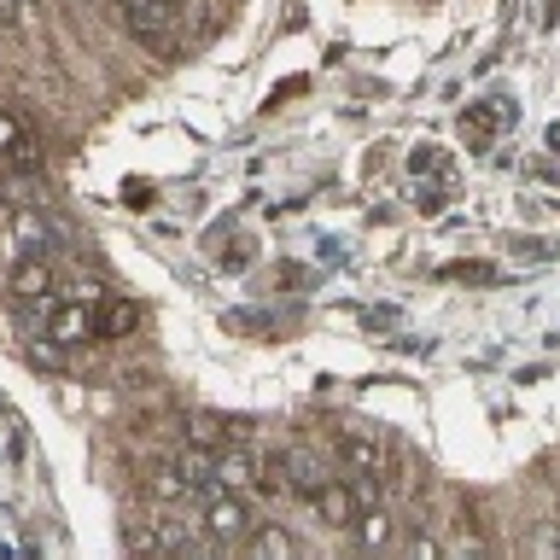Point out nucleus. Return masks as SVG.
Instances as JSON below:
<instances>
[{
  "mask_svg": "<svg viewBox=\"0 0 560 560\" xmlns=\"http://www.w3.org/2000/svg\"><path fill=\"white\" fill-rule=\"evenodd\" d=\"M117 12H122V30H129L135 42H147V47L164 52V59H175L170 30H175V18H182L175 0H117Z\"/></svg>",
  "mask_w": 560,
  "mask_h": 560,
  "instance_id": "nucleus-1",
  "label": "nucleus"
},
{
  "mask_svg": "<svg viewBox=\"0 0 560 560\" xmlns=\"http://www.w3.org/2000/svg\"><path fill=\"white\" fill-rule=\"evenodd\" d=\"M7 292H12V304H24V310H52L59 304V275H52V262L47 257H35V252H24L7 269Z\"/></svg>",
  "mask_w": 560,
  "mask_h": 560,
  "instance_id": "nucleus-2",
  "label": "nucleus"
},
{
  "mask_svg": "<svg viewBox=\"0 0 560 560\" xmlns=\"http://www.w3.org/2000/svg\"><path fill=\"white\" fill-rule=\"evenodd\" d=\"M252 532H257L252 508H245L234 490H210V497H205V537L222 549V542H245Z\"/></svg>",
  "mask_w": 560,
  "mask_h": 560,
  "instance_id": "nucleus-3",
  "label": "nucleus"
},
{
  "mask_svg": "<svg viewBox=\"0 0 560 560\" xmlns=\"http://www.w3.org/2000/svg\"><path fill=\"white\" fill-rule=\"evenodd\" d=\"M7 228H12V240L24 245V252H35V257H47L52 245H59V222H52L42 205H12Z\"/></svg>",
  "mask_w": 560,
  "mask_h": 560,
  "instance_id": "nucleus-4",
  "label": "nucleus"
},
{
  "mask_svg": "<svg viewBox=\"0 0 560 560\" xmlns=\"http://www.w3.org/2000/svg\"><path fill=\"white\" fill-rule=\"evenodd\" d=\"M47 339L52 345H88V339H100V315L94 304H52L47 310Z\"/></svg>",
  "mask_w": 560,
  "mask_h": 560,
  "instance_id": "nucleus-5",
  "label": "nucleus"
},
{
  "mask_svg": "<svg viewBox=\"0 0 560 560\" xmlns=\"http://www.w3.org/2000/svg\"><path fill=\"white\" fill-rule=\"evenodd\" d=\"M0 164L7 170H42V152H35V135H30V122L18 117V112H7L0 105Z\"/></svg>",
  "mask_w": 560,
  "mask_h": 560,
  "instance_id": "nucleus-6",
  "label": "nucleus"
},
{
  "mask_svg": "<svg viewBox=\"0 0 560 560\" xmlns=\"http://www.w3.org/2000/svg\"><path fill=\"white\" fill-rule=\"evenodd\" d=\"M502 122H508V105L502 100H472L467 112H462V140H467L472 152H485L490 140L502 135Z\"/></svg>",
  "mask_w": 560,
  "mask_h": 560,
  "instance_id": "nucleus-7",
  "label": "nucleus"
},
{
  "mask_svg": "<svg viewBox=\"0 0 560 560\" xmlns=\"http://www.w3.org/2000/svg\"><path fill=\"white\" fill-rule=\"evenodd\" d=\"M275 462H280V472H287V490L315 497V490L327 485V462H322V455H310V450H280Z\"/></svg>",
  "mask_w": 560,
  "mask_h": 560,
  "instance_id": "nucleus-8",
  "label": "nucleus"
},
{
  "mask_svg": "<svg viewBox=\"0 0 560 560\" xmlns=\"http://www.w3.org/2000/svg\"><path fill=\"white\" fill-rule=\"evenodd\" d=\"M315 514H322L327 525H332V532H350V525H357V514H362V508H357V490H350V485H322V490H315Z\"/></svg>",
  "mask_w": 560,
  "mask_h": 560,
  "instance_id": "nucleus-9",
  "label": "nucleus"
},
{
  "mask_svg": "<svg viewBox=\"0 0 560 560\" xmlns=\"http://www.w3.org/2000/svg\"><path fill=\"white\" fill-rule=\"evenodd\" d=\"M350 532H357V549H362V555H385V549L397 542V520L385 514V508H362Z\"/></svg>",
  "mask_w": 560,
  "mask_h": 560,
  "instance_id": "nucleus-10",
  "label": "nucleus"
},
{
  "mask_svg": "<svg viewBox=\"0 0 560 560\" xmlns=\"http://www.w3.org/2000/svg\"><path fill=\"white\" fill-rule=\"evenodd\" d=\"M122 549H129V560H164L170 532L158 520H122Z\"/></svg>",
  "mask_w": 560,
  "mask_h": 560,
  "instance_id": "nucleus-11",
  "label": "nucleus"
},
{
  "mask_svg": "<svg viewBox=\"0 0 560 560\" xmlns=\"http://www.w3.org/2000/svg\"><path fill=\"white\" fill-rule=\"evenodd\" d=\"M140 490H147L158 508H175V502H187V497H192V485L182 479V472H175V462H152V467H147V479H140Z\"/></svg>",
  "mask_w": 560,
  "mask_h": 560,
  "instance_id": "nucleus-12",
  "label": "nucleus"
},
{
  "mask_svg": "<svg viewBox=\"0 0 560 560\" xmlns=\"http://www.w3.org/2000/svg\"><path fill=\"white\" fill-rule=\"evenodd\" d=\"M332 455H339V467L357 479V472H380V444L374 438H362V432H339L332 438Z\"/></svg>",
  "mask_w": 560,
  "mask_h": 560,
  "instance_id": "nucleus-13",
  "label": "nucleus"
},
{
  "mask_svg": "<svg viewBox=\"0 0 560 560\" xmlns=\"http://www.w3.org/2000/svg\"><path fill=\"white\" fill-rule=\"evenodd\" d=\"M245 560H298V542H292V532H280V525H257V532L245 537Z\"/></svg>",
  "mask_w": 560,
  "mask_h": 560,
  "instance_id": "nucleus-14",
  "label": "nucleus"
},
{
  "mask_svg": "<svg viewBox=\"0 0 560 560\" xmlns=\"http://www.w3.org/2000/svg\"><path fill=\"white\" fill-rule=\"evenodd\" d=\"M217 485H222V490L257 485V462H252V455H245L240 444H234V450H217Z\"/></svg>",
  "mask_w": 560,
  "mask_h": 560,
  "instance_id": "nucleus-15",
  "label": "nucleus"
},
{
  "mask_svg": "<svg viewBox=\"0 0 560 560\" xmlns=\"http://www.w3.org/2000/svg\"><path fill=\"white\" fill-rule=\"evenodd\" d=\"M100 339H122V332H135L140 327V310L135 304H100Z\"/></svg>",
  "mask_w": 560,
  "mask_h": 560,
  "instance_id": "nucleus-16",
  "label": "nucleus"
},
{
  "mask_svg": "<svg viewBox=\"0 0 560 560\" xmlns=\"http://www.w3.org/2000/svg\"><path fill=\"white\" fill-rule=\"evenodd\" d=\"M402 560H444V549H438L432 532H415L409 542H402Z\"/></svg>",
  "mask_w": 560,
  "mask_h": 560,
  "instance_id": "nucleus-17",
  "label": "nucleus"
},
{
  "mask_svg": "<svg viewBox=\"0 0 560 560\" xmlns=\"http://www.w3.org/2000/svg\"><path fill=\"white\" fill-rule=\"evenodd\" d=\"M409 170H415V175H444L450 164H444V152H432V147H420V152H409Z\"/></svg>",
  "mask_w": 560,
  "mask_h": 560,
  "instance_id": "nucleus-18",
  "label": "nucleus"
},
{
  "mask_svg": "<svg viewBox=\"0 0 560 560\" xmlns=\"http://www.w3.org/2000/svg\"><path fill=\"white\" fill-rule=\"evenodd\" d=\"M30 18V0H0V30H18Z\"/></svg>",
  "mask_w": 560,
  "mask_h": 560,
  "instance_id": "nucleus-19",
  "label": "nucleus"
},
{
  "mask_svg": "<svg viewBox=\"0 0 560 560\" xmlns=\"http://www.w3.org/2000/svg\"><path fill=\"white\" fill-rule=\"evenodd\" d=\"M30 362L35 368H65V357H59V345H52V339L47 345H30Z\"/></svg>",
  "mask_w": 560,
  "mask_h": 560,
  "instance_id": "nucleus-20",
  "label": "nucleus"
},
{
  "mask_svg": "<svg viewBox=\"0 0 560 560\" xmlns=\"http://www.w3.org/2000/svg\"><path fill=\"white\" fill-rule=\"evenodd\" d=\"M450 560H490V549H485V542H467V549L450 555Z\"/></svg>",
  "mask_w": 560,
  "mask_h": 560,
  "instance_id": "nucleus-21",
  "label": "nucleus"
}]
</instances>
